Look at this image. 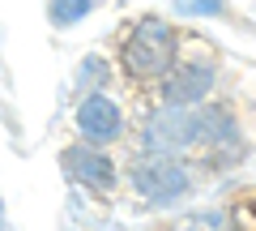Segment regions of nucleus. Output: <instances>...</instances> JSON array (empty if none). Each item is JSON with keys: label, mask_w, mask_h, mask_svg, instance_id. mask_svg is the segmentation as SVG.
I'll return each mask as SVG.
<instances>
[{"label": "nucleus", "mask_w": 256, "mask_h": 231, "mask_svg": "<svg viewBox=\"0 0 256 231\" xmlns=\"http://www.w3.org/2000/svg\"><path fill=\"white\" fill-rule=\"evenodd\" d=\"M180 52H184L180 26H171L166 18L146 13V18L128 22V30L120 35L116 73L124 77L128 86H137V90H154V86L171 73V65L180 60Z\"/></svg>", "instance_id": "1"}, {"label": "nucleus", "mask_w": 256, "mask_h": 231, "mask_svg": "<svg viewBox=\"0 0 256 231\" xmlns=\"http://www.w3.org/2000/svg\"><path fill=\"white\" fill-rule=\"evenodd\" d=\"M154 94L166 107H205V103H214V94H218V56H214V47L184 35L180 60L154 86Z\"/></svg>", "instance_id": "2"}, {"label": "nucleus", "mask_w": 256, "mask_h": 231, "mask_svg": "<svg viewBox=\"0 0 256 231\" xmlns=\"http://www.w3.org/2000/svg\"><path fill=\"white\" fill-rule=\"evenodd\" d=\"M124 180L146 205H158V210L180 205L196 184L188 158H162V154H132L124 167Z\"/></svg>", "instance_id": "3"}, {"label": "nucleus", "mask_w": 256, "mask_h": 231, "mask_svg": "<svg viewBox=\"0 0 256 231\" xmlns=\"http://www.w3.org/2000/svg\"><path fill=\"white\" fill-rule=\"evenodd\" d=\"M201 146V107H166L158 103L137 129V154L192 158Z\"/></svg>", "instance_id": "4"}, {"label": "nucleus", "mask_w": 256, "mask_h": 231, "mask_svg": "<svg viewBox=\"0 0 256 231\" xmlns=\"http://www.w3.org/2000/svg\"><path fill=\"white\" fill-rule=\"evenodd\" d=\"M73 129H77V141L107 150V146H116V141L128 137V116L120 107V99H111L107 90L82 94V103L73 111Z\"/></svg>", "instance_id": "5"}, {"label": "nucleus", "mask_w": 256, "mask_h": 231, "mask_svg": "<svg viewBox=\"0 0 256 231\" xmlns=\"http://www.w3.org/2000/svg\"><path fill=\"white\" fill-rule=\"evenodd\" d=\"M60 167H64V176L73 180L77 188H86V193H94V197H111L120 188V163L98 146H86V141L64 146L60 150Z\"/></svg>", "instance_id": "6"}, {"label": "nucleus", "mask_w": 256, "mask_h": 231, "mask_svg": "<svg viewBox=\"0 0 256 231\" xmlns=\"http://www.w3.org/2000/svg\"><path fill=\"white\" fill-rule=\"evenodd\" d=\"M162 231H248L239 205H210V210H188L175 214Z\"/></svg>", "instance_id": "7"}, {"label": "nucleus", "mask_w": 256, "mask_h": 231, "mask_svg": "<svg viewBox=\"0 0 256 231\" xmlns=\"http://www.w3.org/2000/svg\"><path fill=\"white\" fill-rule=\"evenodd\" d=\"M111 73H116V60H107V56H86L82 69H77V86H82V94H98Z\"/></svg>", "instance_id": "8"}, {"label": "nucleus", "mask_w": 256, "mask_h": 231, "mask_svg": "<svg viewBox=\"0 0 256 231\" xmlns=\"http://www.w3.org/2000/svg\"><path fill=\"white\" fill-rule=\"evenodd\" d=\"M94 13V0H47V18H52V26L68 30L77 26L82 18H90Z\"/></svg>", "instance_id": "9"}, {"label": "nucleus", "mask_w": 256, "mask_h": 231, "mask_svg": "<svg viewBox=\"0 0 256 231\" xmlns=\"http://www.w3.org/2000/svg\"><path fill=\"white\" fill-rule=\"evenodd\" d=\"M180 18H218L226 13V0H171Z\"/></svg>", "instance_id": "10"}]
</instances>
